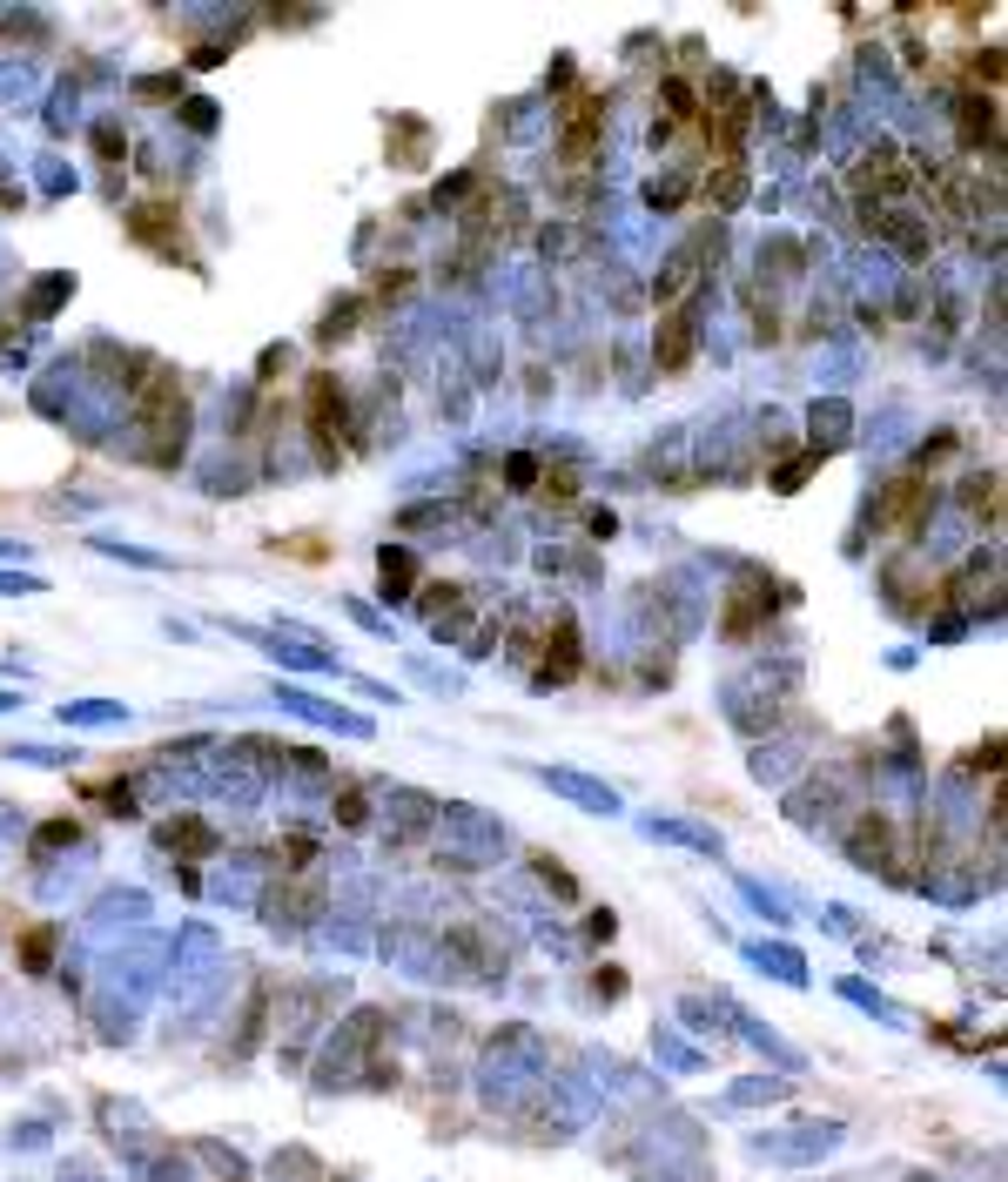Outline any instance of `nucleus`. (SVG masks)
<instances>
[{"instance_id":"obj_1","label":"nucleus","mask_w":1008,"mask_h":1182,"mask_svg":"<svg viewBox=\"0 0 1008 1182\" xmlns=\"http://www.w3.org/2000/svg\"><path fill=\"white\" fill-rule=\"evenodd\" d=\"M545 787H551V793H565V799H578V807H592V813H619V793H612V787H598V779L545 773Z\"/></svg>"},{"instance_id":"obj_2","label":"nucleus","mask_w":1008,"mask_h":1182,"mask_svg":"<svg viewBox=\"0 0 1008 1182\" xmlns=\"http://www.w3.org/2000/svg\"><path fill=\"white\" fill-rule=\"evenodd\" d=\"M61 719H74V725H115L121 706H108V699H81V706H61Z\"/></svg>"}]
</instances>
